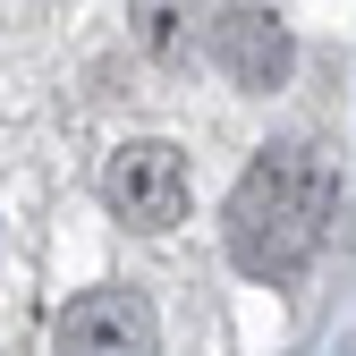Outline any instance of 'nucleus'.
<instances>
[{
	"mask_svg": "<svg viewBox=\"0 0 356 356\" xmlns=\"http://www.w3.org/2000/svg\"><path fill=\"white\" fill-rule=\"evenodd\" d=\"M102 204H111V220H127V229H145V238L178 229V220H187V153L161 145V136L119 145L102 161Z\"/></svg>",
	"mask_w": 356,
	"mask_h": 356,
	"instance_id": "2",
	"label": "nucleus"
},
{
	"mask_svg": "<svg viewBox=\"0 0 356 356\" xmlns=\"http://www.w3.org/2000/svg\"><path fill=\"white\" fill-rule=\"evenodd\" d=\"M51 348H60V356H153V348H161V323H153L145 289L102 280V289H85V297L60 305Z\"/></svg>",
	"mask_w": 356,
	"mask_h": 356,
	"instance_id": "3",
	"label": "nucleus"
},
{
	"mask_svg": "<svg viewBox=\"0 0 356 356\" xmlns=\"http://www.w3.org/2000/svg\"><path fill=\"white\" fill-rule=\"evenodd\" d=\"M331 212H339L331 153H314V145H263L238 170L229 204H220V238H229V263H238L246 280L289 289L305 263L323 254Z\"/></svg>",
	"mask_w": 356,
	"mask_h": 356,
	"instance_id": "1",
	"label": "nucleus"
},
{
	"mask_svg": "<svg viewBox=\"0 0 356 356\" xmlns=\"http://www.w3.org/2000/svg\"><path fill=\"white\" fill-rule=\"evenodd\" d=\"M204 51H212V68L229 76V85H246V94H272V85H289V26L272 17V9H212V26H204Z\"/></svg>",
	"mask_w": 356,
	"mask_h": 356,
	"instance_id": "4",
	"label": "nucleus"
}]
</instances>
